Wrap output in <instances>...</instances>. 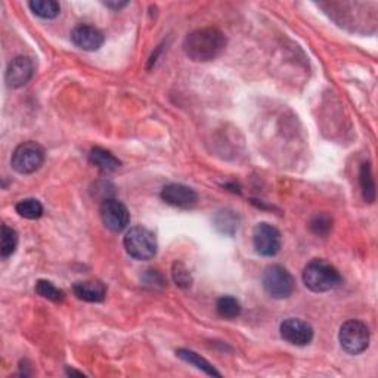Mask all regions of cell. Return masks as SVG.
Segmentation results:
<instances>
[{
	"label": "cell",
	"mask_w": 378,
	"mask_h": 378,
	"mask_svg": "<svg viewBox=\"0 0 378 378\" xmlns=\"http://www.w3.org/2000/svg\"><path fill=\"white\" fill-rule=\"evenodd\" d=\"M226 48V37L214 27L194 30L189 33L183 42V50L189 59L195 62L213 61L222 55Z\"/></svg>",
	"instance_id": "obj_1"
},
{
	"label": "cell",
	"mask_w": 378,
	"mask_h": 378,
	"mask_svg": "<svg viewBox=\"0 0 378 378\" xmlns=\"http://www.w3.org/2000/svg\"><path fill=\"white\" fill-rule=\"evenodd\" d=\"M343 278L337 269L327 260L315 259L303 271L304 286L314 293H327L337 288L342 284Z\"/></svg>",
	"instance_id": "obj_2"
},
{
	"label": "cell",
	"mask_w": 378,
	"mask_h": 378,
	"mask_svg": "<svg viewBox=\"0 0 378 378\" xmlns=\"http://www.w3.org/2000/svg\"><path fill=\"white\" fill-rule=\"evenodd\" d=\"M123 244L130 258L142 262L154 259L158 248L155 235L142 226L130 227L125 235Z\"/></svg>",
	"instance_id": "obj_3"
},
{
	"label": "cell",
	"mask_w": 378,
	"mask_h": 378,
	"mask_svg": "<svg viewBox=\"0 0 378 378\" xmlns=\"http://www.w3.org/2000/svg\"><path fill=\"white\" fill-rule=\"evenodd\" d=\"M262 284L265 291L276 300L288 299L295 288L293 275L281 265H272L266 267L262 276Z\"/></svg>",
	"instance_id": "obj_4"
},
{
	"label": "cell",
	"mask_w": 378,
	"mask_h": 378,
	"mask_svg": "<svg viewBox=\"0 0 378 378\" xmlns=\"http://www.w3.org/2000/svg\"><path fill=\"white\" fill-rule=\"evenodd\" d=\"M45 163V150L37 142H24L15 148L10 158V166L20 174H31Z\"/></svg>",
	"instance_id": "obj_5"
},
{
	"label": "cell",
	"mask_w": 378,
	"mask_h": 378,
	"mask_svg": "<svg viewBox=\"0 0 378 378\" xmlns=\"http://www.w3.org/2000/svg\"><path fill=\"white\" fill-rule=\"evenodd\" d=\"M370 339L371 335L368 327L356 319L344 322L339 332L340 344L349 355H359L365 352L370 346Z\"/></svg>",
	"instance_id": "obj_6"
},
{
	"label": "cell",
	"mask_w": 378,
	"mask_h": 378,
	"mask_svg": "<svg viewBox=\"0 0 378 378\" xmlns=\"http://www.w3.org/2000/svg\"><path fill=\"white\" fill-rule=\"evenodd\" d=\"M253 246L255 253L263 258H274L282 246L281 232L271 223H258L253 229Z\"/></svg>",
	"instance_id": "obj_7"
},
{
	"label": "cell",
	"mask_w": 378,
	"mask_h": 378,
	"mask_svg": "<svg viewBox=\"0 0 378 378\" xmlns=\"http://www.w3.org/2000/svg\"><path fill=\"white\" fill-rule=\"evenodd\" d=\"M101 219L105 227L110 229L111 232H121L130 223V213L121 201L106 198L101 206Z\"/></svg>",
	"instance_id": "obj_8"
},
{
	"label": "cell",
	"mask_w": 378,
	"mask_h": 378,
	"mask_svg": "<svg viewBox=\"0 0 378 378\" xmlns=\"http://www.w3.org/2000/svg\"><path fill=\"white\" fill-rule=\"evenodd\" d=\"M281 337L293 346H307L314 340V327L306 321L290 318L281 323Z\"/></svg>",
	"instance_id": "obj_9"
},
{
	"label": "cell",
	"mask_w": 378,
	"mask_h": 378,
	"mask_svg": "<svg viewBox=\"0 0 378 378\" xmlns=\"http://www.w3.org/2000/svg\"><path fill=\"white\" fill-rule=\"evenodd\" d=\"M161 198L169 206L189 210L194 209L198 202V194L191 186L182 183H169L161 189Z\"/></svg>",
	"instance_id": "obj_10"
},
{
	"label": "cell",
	"mask_w": 378,
	"mask_h": 378,
	"mask_svg": "<svg viewBox=\"0 0 378 378\" xmlns=\"http://www.w3.org/2000/svg\"><path fill=\"white\" fill-rule=\"evenodd\" d=\"M36 71V64L30 57H17L8 65L5 74L6 85L12 89H20L25 86L33 78Z\"/></svg>",
	"instance_id": "obj_11"
},
{
	"label": "cell",
	"mask_w": 378,
	"mask_h": 378,
	"mask_svg": "<svg viewBox=\"0 0 378 378\" xmlns=\"http://www.w3.org/2000/svg\"><path fill=\"white\" fill-rule=\"evenodd\" d=\"M71 42L82 50L94 52L102 48L105 37L97 27L89 24H78L71 31Z\"/></svg>",
	"instance_id": "obj_12"
},
{
	"label": "cell",
	"mask_w": 378,
	"mask_h": 378,
	"mask_svg": "<svg viewBox=\"0 0 378 378\" xmlns=\"http://www.w3.org/2000/svg\"><path fill=\"white\" fill-rule=\"evenodd\" d=\"M73 291L77 299L89 303H101L105 300L106 288L101 281H82L74 284Z\"/></svg>",
	"instance_id": "obj_13"
},
{
	"label": "cell",
	"mask_w": 378,
	"mask_h": 378,
	"mask_svg": "<svg viewBox=\"0 0 378 378\" xmlns=\"http://www.w3.org/2000/svg\"><path fill=\"white\" fill-rule=\"evenodd\" d=\"M216 231L220 232L222 235L234 237L239 227V216L229 209H223L216 213L213 219Z\"/></svg>",
	"instance_id": "obj_14"
},
{
	"label": "cell",
	"mask_w": 378,
	"mask_h": 378,
	"mask_svg": "<svg viewBox=\"0 0 378 378\" xmlns=\"http://www.w3.org/2000/svg\"><path fill=\"white\" fill-rule=\"evenodd\" d=\"M89 160L93 166H97L99 170L106 172V173L114 172L121 166V161L114 154H111L110 151H106L99 146L92 148Z\"/></svg>",
	"instance_id": "obj_15"
},
{
	"label": "cell",
	"mask_w": 378,
	"mask_h": 378,
	"mask_svg": "<svg viewBox=\"0 0 378 378\" xmlns=\"http://www.w3.org/2000/svg\"><path fill=\"white\" fill-rule=\"evenodd\" d=\"M176 355L178 358H181L182 360L191 363V365L197 367L198 370H201L202 372H206L207 375H214V377H220V372L216 371L214 367L211 365V363L209 360H206L204 358H201L198 354H195L194 350H189V349H178L176 350Z\"/></svg>",
	"instance_id": "obj_16"
},
{
	"label": "cell",
	"mask_w": 378,
	"mask_h": 378,
	"mask_svg": "<svg viewBox=\"0 0 378 378\" xmlns=\"http://www.w3.org/2000/svg\"><path fill=\"white\" fill-rule=\"evenodd\" d=\"M29 6L34 15L43 20L57 18L61 12V5L55 0H31Z\"/></svg>",
	"instance_id": "obj_17"
},
{
	"label": "cell",
	"mask_w": 378,
	"mask_h": 378,
	"mask_svg": "<svg viewBox=\"0 0 378 378\" xmlns=\"http://www.w3.org/2000/svg\"><path fill=\"white\" fill-rule=\"evenodd\" d=\"M216 310H218L219 316L225 319H234L241 315V303L232 295H222L216 303Z\"/></svg>",
	"instance_id": "obj_18"
},
{
	"label": "cell",
	"mask_w": 378,
	"mask_h": 378,
	"mask_svg": "<svg viewBox=\"0 0 378 378\" xmlns=\"http://www.w3.org/2000/svg\"><path fill=\"white\" fill-rule=\"evenodd\" d=\"M359 182H360L363 200L368 201V202H374V200H375V181L372 176V170H371L370 163H363L360 166Z\"/></svg>",
	"instance_id": "obj_19"
},
{
	"label": "cell",
	"mask_w": 378,
	"mask_h": 378,
	"mask_svg": "<svg viewBox=\"0 0 378 378\" xmlns=\"http://www.w3.org/2000/svg\"><path fill=\"white\" fill-rule=\"evenodd\" d=\"M15 210L17 213L21 216V218L24 219H30V220H34V219H38L42 218L43 214V206L42 202H40L36 198H25V200H21L18 204L15 206Z\"/></svg>",
	"instance_id": "obj_20"
},
{
	"label": "cell",
	"mask_w": 378,
	"mask_h": 378,
	"mask_svg": "<svg viewBox=\"0 0 378 378\" xmlns=\"http://www.w3.org/2000/svg\"><path fill=\"white\" fill-rule=\"evenodd\" d=\"M18 247V234L15 229H12L6 225L2 226V241H0V255L2 259H8L15 253Z\"/></svg>",
	"instance_id": "obj_21"
},
{
	"label": "cell",
	"mask_w": 378,
	"mask_h": 378,
	"mask_svg": "<svg viewBox=\"0 0 378 378\" xmlns=\"http://www.w3.org/2000/svg\"><path fill=\"white\" fill-rule=\"evenodd\" d=\"M36 293L43 297L46 300L55 302V303H61L65 299V293L62 290H59L58 287H55V284L46 281V279H40L36 284Z\"/></svg>",
	"instance_id": "obj_22"
},
{
	"label": "cell",
	"mask_w": 378,
	"mask_h": 378,
	"mask_svg": "<svg viewBox=\"0 0 378 378\" xmlns=\"http://www.w3.org/2000/svg\"><path fill=\"white\" fill-rule=\"evenodd\" d=\"M309 227L315 235L327 237L332 231V218L326 213H318L310 219Z\"/></svg>",
	"instance_id": "obj_23"
},
{
	"label": "cell",
	"mask_w": 378,
	"mask_h": 378,
	"mask_svg": "<svg viewBox=\"0 0 378 378\" xmlns=\"http://www.w3.org/2000/svg\"><path fill=\"white\" fill-rule=\"evenodd\" d=\"M173 279L176 282V286L181 288H189L192 284V276L189 274L186 266L182 262H176L173 265Z\"/></svg>",
	"instance_id": "obj_24"
},
{
	"label": "cell",
	"mask_w": 378,
	"mask_h": 378,
	"mask_svg": "<svg viewBox=\"0 0 378 378\" xmlns=\"http://www.w3.org/2000/svg\"><path fill=\"white\" fill-rule=\"evenodd\" d=\"M104 5L106 8H110L113 10H120V9H123L129 5V2H104Z\"/></svg>",
	"instance_id": "obj_25"
}]
</instances>
